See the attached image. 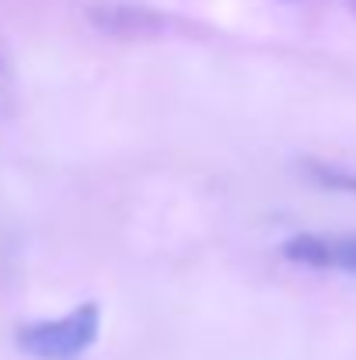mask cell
<instances>
[{
	"mask_svg": "<svg viewBox=\"0 0 356 360\" xmlns=\"http://www.w3.org/2000/svg\"><path fill=\"white\" fill-rule=\"evenodd\" d=\"M102 333V308L84 301L60 319L28 322L18 329V347L32 360H77L84 357Z\"/></svg>",
	"mask_w": 356,
	"mask_h": 360,
	"instance_id": "1",
	"label": "cell"
},
{
	"mask_svg": "<svg viewBox=\"0 0 356 360\" xmlns=\"http://www.w3.org/2000/svg\"><path fill=\"white\" fill-rule=\"evenodd\" d=\"M283 255L297 266L311 269H343L356 276V235L329 238V235H294L283 245Z\"/></svg>",
	"mask_w": 356,
	"mask_h": 360,
	"instance_id": "2",
	"label": "cell"
},
{
	"mask_svg": "<svg viewBox=\"0 0 356 360\" xmlns=\"http://www.w3.org/2000/svg\"><path fill=\"white\" fill-rule=\"evenodd\" d=\"M91 18L116 35H136V32H154L161 25V18L147 7H133V4H95Z\"/></svg>",
	"mask_w": 356,
	"mask_h": 360,
	"instance_id": "3",
	"label": "cell"
},
{
	"mask_svg": "<svg viewBox=\"0 0 356 360\" xmlns=\"http://www.w3.org/2000/svg\"><path fill=\"white\" fill-rule=\"evenodd\" d=\"M308 172L318 186L325 189H336V193H353L356 196V175L353 172H343L336 165H325V161H308Z\"/></svg>",
	"mask_w": 356,
	"mask_h": 360,
	"instance_id": "4",
	"label": "cell"
},
{
	"mask_svg": "<svg viewBox=\"0 0 356 360\" xmlns=\"http://www.w3.org/2000/svg\"><path fill=\"white\" fill-rule=\"evenodd\" d=\"M7 88H11V74H7V67H4V60H0V98L7 95Z\"/></svg>",
	"mask_w": 356,
	"mask_h": 360,
	"instance_id": "5",
	"label": "cell"
}]
</instances>
